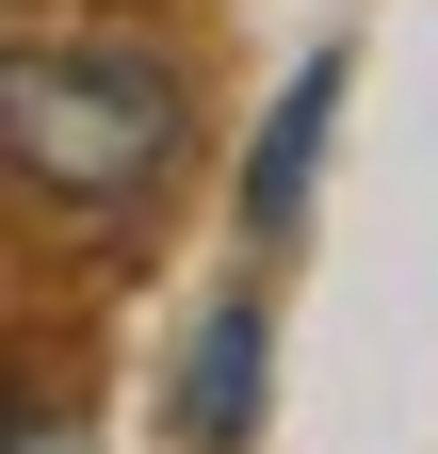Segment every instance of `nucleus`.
Instances as JSON below:
<instances>
[{"label":"nucleus","instance_id":"7ed1b4c3","mask_svg":"<svg viewBox=\"0 0 438 454\" xmlns=\"http://www.w3.org/2000/svg\"><path fill=\"white\" fill-rule=\"evenodd\" d=\"M325 114H341V66H309V82H293V114L260 130V162H244V211H260V227H293V211H309V162H325Z\"/></svg>","mask_w":438,"mask_h":454},{"label":"nucleus","instance_id":"f03ea898","mask_svg":"<svg viewBox=\"0 0 438 454\" xmlns=\"http://www.w3.org/2000/svg\"><path fill=\"white\" fill-rule=\"evenodd\" d=\"M244 422H260V309L228 293L195 325V373H179V438L195 454H244Z\"/></svg>","mask_w":438,"mask_h":454},{"label":"nucleus","instance_id":"20e7f679","mask_svg":"<svg viewBox=\"0 0 438 454\" xmlns=\"http://www.w3.org/2000/svg\"><path fill=\"white\" fill-rule=\"evenodd\" d=\"M0 454H82V422H49V406H0Z\"/></svg>","mask_w":438,"mask_h":454},{"label":"nucleus","instance_id":"f257e3e1","mask_svg":"<svg viewBox=\"0 0 438 454\" xmlns=\"http://www.w3.org/2000/svg\"><path fill=\"white\" fill-rule=\"evenodd\" d=\"M0 162L66 211H130L179 162V66H146V49H0Z\"/></svg>","mask_w":438,"mask_h":454}]
</instances>
